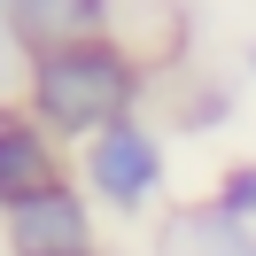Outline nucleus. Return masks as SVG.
I'll return each instance as SVG.
<instances>
[{
	"label": "nucleus",
	"instance_id": "1",
	"mask_svg": "<svg viewBox=\"0 0 256 256\" xmlns=\"http://www.w3.org/2000/svg\"><path fill=\"white\" fill-rule=\"evenodd\" d=\"M148 54L132 47L124 32H94V39H54V47H32L24 54V86L16 101L54 132L62 148H86L94 132L124 124V116L148 109Z\"/></svg>",
	"mask_w": 256,
	"mask_h": 256
},
{
	"label": "nucleus",
	"instance_id": "2",
	"mask_svg": "<svg viewBox=\"0 0 256 256\" xmlns=\"http://www.w3.org/2000/svg\"><path fill=\"white\" fill-rule=\"evenodd\" d=\"M70 171L109 218H156L171 202V140L148 116H124V124L94 132L86 148H70Z\"/></svg>",
	"mask_w": 256,
	"mask_h": 256
},
{
	"label": "nucleus",
	"instance_id": "3",
	"mask_svg": "<svg viewBox=\"0 0 256 256\" xmlns=\"http://www.w3.org/2000/svg\"><path fill=\"white\" fill-rule=\"evenodd\" d=\"M0 256H101V210L78 178L32 194L0 218Z\"/></svg>",
	"mask_w": 256,
	"mask_h": 256
},
{
	"label": "nucleus",
	"instance_id": "4",
	"mask_svg": "<svg viewBox=\"0 0 256 256\" xmlns=\"http://www.w3.org/2000/svg\"><path fill=\"white\" fill-rule=\"evenodd\" d=\"M62 178H78L70 171V148L54 140L24 101H0V218L16 202H32V194L62 186Z\"/></svg>",
	"mask_w": 256,
	"mask_h": 256
},
{
	"label": "nucleus",
	"instance_id": "5",
	"mask_svg": "<svg viewBox=\"0 0 256 256\" xmlns=\"http://www.w3.org/2000/svg\"><path fill=\"white\" fill-rule=\"evenodd\" d=\"M0 24H8V39H16L24 54H32V47H54V39L116 32V0H8Z\"/></svg>",
	"mask_w": 256,
	"mask_h": 256
},
{
	"label": "nucleus",
	"instance_id": "6",
	"mask_svg": "<svg viewBox=\"0 0 256 256\" xmlns=\"http://www.w3.org/2000/svg\"><path fill=\"white\" fill-rule=\"evenodd\" d=\"M163 256H256V225L225 218L218 202H186L163 218Z\"/></svg>",
	"mask_w": 256,
	"mask_h": 256
},
{
	"label": "nucleus",
	"instance_id": "7",
	"mask_svg": "<svg viewBox=\"0 0 256 256\" xmlns=\"http://www.w3.org/2000/svg\"><path fill=\"white\" fill-rule=\"evenodd\" d=\"M202 202H218L225 218H240V225H256V156H240V163H225V171H218V186H210Z\"/></svg>",
	"mask_w": 256,
	"mask_h": 256
},
{
	"label": "nucleus",
	"instance_id": "8",
	"mask_svg": "<svg viewBox=\"0 0 256 256\" xmlns=\"http://www.w3.org/2000/svg\"><path fill=\"white\" fill-rule=\"evenodd\" d=\"M16 86H24V47L8 39V24H0V101H16Z\"/></svg>",
	"mask_w": 256,
	"mask_h": 256
},
{
	"label": "nucleus",
	"instance_id": "9",
	"mask_svg": "<svg viewBox=\"0 0 256 256\" xmlns=\"http://www.w3.org/2000/svg\"><path fill=\"white\" fill-rule=\"evenodd\" d=\"M248 78H256V47H248Z\"/></svg>",
	"mask_w": 256,
	"mask_h": 256
},
{
	"label": "nucleus",
	"instance_id": "10",
	"mask_svg": "<svg viewBox=\"0 0 256 256\" xmlns=\"http://www.w3.org/2000/svg\"><path fill=\"white\" fill-rule=\"evenodd\" d=\"M101 256H132V248H101Z\"/></svg>",
	"mask_w": 256,
	"mask_h": 256
},
{
	"label": "nucleus",
	"instance_id": "11",
	"mask_svg": "<svg viewBox=\"0 0 256 256\" xmlns=\"http://www.w3.org/2000/svg\"><path fill=\"white\" fill-rule=\"evenodd\" d=\"M0 8H8V0H0Z\"/></svg>",
	"mask_w": 256,
	"mask_h": 256
}]
</instances>
